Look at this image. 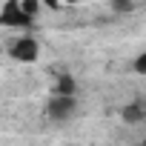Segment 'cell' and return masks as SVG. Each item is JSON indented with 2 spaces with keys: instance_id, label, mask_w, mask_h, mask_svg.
<instances>
[{
  "instance_id": "cell-4",
  "label": "cell",
  "mask_w": 146,
  "mask_h": 146,
  "mask_svg": "<svg viewBox=\"0 0 146 146\" xmlns=\"http://www.w3.org/2000/svg\"><path fill=\"white\" fill-rule=\"evenodd\" d=\"M57 98H75V92H78V83H75V78L69 75V72H63V75L57 78V83H54V89H52Z\"/></svg>"
},
{
  "instance_id": "cell-2",
  "label": "cell",
  "mask_w": 146,
  "mask_h": 146,
  "mask_svg": "<svg viewBox=\"0 0 146 146\" xmlns=\"http://www.w3.org/2000/svg\"><path fill=\"white\" fill-rule=\"evenodd\" d=\"M35 20L23 15L20 0H6L3 9H0V26H12V29H29Z\"/></svg>"
},
{
  "instance_id": "cell-7",
  "label": "cell",
  "mask_w": 146,
  "mask_h": 146,
  "mask_svg": "<svg viewBox=\"0 0 146 146\" xmlns=\"http://www.w3.org/2000/svg\"><path fill=\"white\" fill-rule=\"evenodd\" d=\"M132 69L137 72V75H146V52H140V54L135 57V63H132Z\"/></svg>"
},
{
  "instance_id": "cell-5",
  "label": "cell",
  "mask_w": 146,
  "mask_h": 146,
  "mask_svg": "<svg viewBox=\"0 0 146 146\" xmlns=\"http://www.w3.org/2000/svg\"><path fill=\"white\" fill-rule=\"evenodd\" d=\"M123 120H126V123H140V120H143V109H140V103H129V106L123 109Z\"/></svg>"
},
{
  "instance_id": "cell-3",
  "label": "cell",
  "mask_w": 146,
  "mask_h": 146,
  "mask_svg": "<svg viewBox=\"0 0 146 146\" xmlns=\"http://www.w3.org/2000/svg\"><path fill=\"white\" fill-rule=\"evenodd\" d=\"M75 106H78L75 98H57V95H52L49 103H46V112H49L52 120H66V117H72Z\"/></svg>"
},
{
  "instance_id": "cell-6",
  "label": "cell",
  "mask_w": 146,
  "mask_h": 146,
  "mask_svg": "<svg viewBox=\"0 0 146 146\" xmlns=\"http://www.w3.org/2000/svg\"><path fill=\"white\" fill-rule=\"evenodd\" d=\"M20 9H23V15H26V17H32V20H35V15L40 12V3H37V0H20Z\"/></svg>"
},
{
  "instance_id": "cell-8",
  "label": "cell",
  "mask_w": 146,
  "mask_h": 146,
  "mask_svg": "<svg viewBox=\"0 0 146 146\" xmlns=\"http://www.w3.org/2000/svg\"><path fill=\"white\" fill-rule=\"evenodd\" d=\"M112 9H115V12H132L135 6H132V3H123V0H115V3H112Z\"/></svg>"
},
{
  "instance_id": "cell-9",
  "label": "cell",
  "mask_w": 146,
  "mask_h": 146,
  "mask_svg": "<svg viewBox=\"0 0 146 146\" xmlns=\"http://www.w3.org/2000/svg\"><path fill=\"white\" fill-rule=\"evenodd\" d=\"M143 146H146V140H143Z\"/></svg>"
},
{
  "instance_id": "cell-1",
  "label": "cell",
  "mask_w": 146,
  "mask_h": 146,
  "mask_svg": "<svg viewBox=\"0 0 146 146\" xmlns=\"http://www.w3.org/2000/svg\"><path fill=\"white\" fill-rule=\"evenodd\" d=\"M9 57L17 60V63H35L40 57V43L35 37H29V35L26 37H17V40L9 43Z\"/></svg>"
}]
</instances>
